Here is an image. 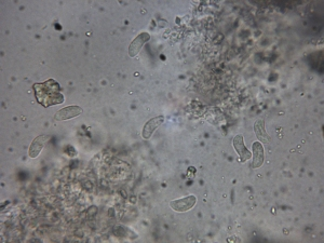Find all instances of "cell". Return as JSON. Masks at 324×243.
<instances>
[{"label": "cell", "mask_w": 324, "mask_h": 243, "mask_svg": "<svg viewBox=\"0 0 324 243\" xmlns=\"http://www.w3.org/2000/svg\"><path fill=\"white\" fill-rule=\"evenodd\" d=\"M196 202H197V198L191 195L185 198H180V199L171 201L170 206L176 212H186L193 209L196 205Z\"/></svg>", "instance_id": "6da1fadb"}, {"label": "cell", "mask_w": 324, "mask_h": 243, "mask_svg": "<svg viewBox=\"0 0 324 243\" xmlns=\"http://www.w3.org/2000/svg\"><path fill=\"white\" fill-rule=\"evenodd\" d=\"M49 138H50V136L46 134L37 136L35 140L32 142L31 147H29V151H28L29 157L37 158L39 156V153H40L41 150H43V147H45L46 143L49 141Z\"/></svg>", "instance_id": "8992f818"}, {"label": "cell", "mask_w": 324, "mask_h": 243, "mask_svg": "<svg viewBox=\"0 0 324 243\" xmlns=\"http://www.w3.org/2000/svg\"><path fill=\"white\" fill-rule=\"evenodd\" d=\"M253 163L252 168H261L264 163V147L259 142H254L253 145Z\"/></svg>", "instance_id": "52a82bcc"}, {"label": "cell", "mask_w": 324, "mask_h": 243, "mask_svg": "<svg viewBox=\"0 0 324 243\" xmlns=\"http://www.w3.org/2000/svg\"><path fill=\"white\" fill-rule=\"evenodd\" d=\"M82 108L79 106H68L65 108H62L61 111H58L55 116H54V119L56 121H64V120H68V119L75 118L77 116H79L82 113Z\"/></svg>", "instance_id": "7a4b0ae2"}, {"label": "cell", "mask_w": 324, "mask_h": 243, "mask_svg": "<svg viewBox=\"0 0 324 243\" xmlns=\"http://www.w3.org/2000/svg\"><path fill=\"white\" fill-rule=\"evenodd\" d=\"M163 121H164L163 116H157L147 121L143 128V132H142V136H143V138H145V140H149L151 135L154 134V132L162 125V123H163Z\"/></svg>", "instance_id": "277c9868"}, {"label": "cell", "mask_w": 324, "mask_h": 243, "mask_svg": "<svg viewBox=\"0 0 324 243\" xmlns=\"http://www.w3.org/2000/svg\"><path fill=\"white\" fill-rule=\"evenodd\" d=\"M150 39V35L148 33H142L137 36L133 41L131 42L129 47V56L131 57H135L140 53L141 49L143 48L144 44Z\"/></svg>", "instance_id": "5b68a950"}, {"label": "cell", "mask_w": 324, "mask_h": 243, "mask_svg": "<svg viewBox=\"0 0 324 243\" xmlns=\"http://www.w3.org/2000/svg\"><path fill=\"white\" fill-rule=\"evenodd\" d=\"M233 144H234V148L239 155V161L240 162H245L252 157L251 151H250L248 148L244 146L243 136L241 134L234 136Z\"/></svg>", "instance_id": "3957f363"}, {"label": "cell", "mask_w": 324, "mask_h": 243, "mask_svg": "<svg viewBox=\"0 0 324 243\" xmlns=\"http://www.w3.org/2000/svg\"><path fill=\"white\" fill-rule=\"evenodd\" d=\"M254 131H255V134H256L257 138L261 142L265 143V144H268L271 142V137L268 135V133L265 130V122L264 120H258L255 122L254 125Z\"/></svg>", "instance_id": "ba28073f"}]
</instances>
